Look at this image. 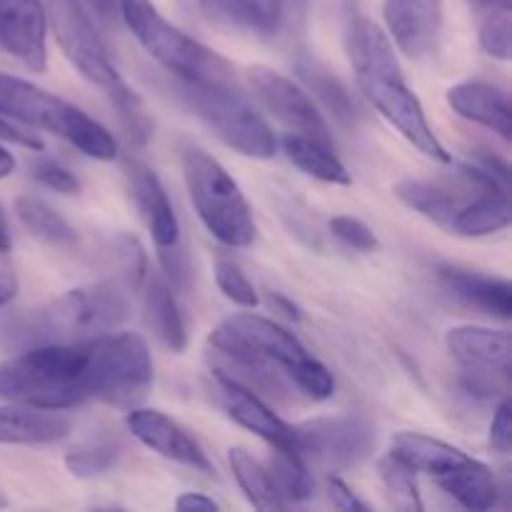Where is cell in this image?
<instances>
[{
    "instance_id": "cell-47",
    "label": "cell",
    "mask_w": 512,
    "mask_h": 512,
    "mask_svg": "<svg viewBox=\"0 0 512 512\" xmlns=\"http://www.w3.org/2000/svg\"><path fill=\"white\" fill-rule=\"evenodd\" d=\"M13 170H15V158L3 148V145H0V180L8 178Z\"/></svg>"
},
{
    "instance_id": "cell-28",
    "label": "cell",
    "mask_w": 512,
    "mask_h": 512,
    "mask_svg": "<svg viewBox=\"0 0 512 512\" xmlns=\"http://www.w3.org/2000/svg\"><path fill=\"white\" fill-rule=\"evenodd\" d=\"M228 460H230V470H233L240 490H243L245 498H248V503L253 505L255 510L288 508V505H285V500L280 498L278 485H275L268 463H260V460H255L245 448L230 450Z\"/></svg>"
},
{
    "instance_id": "cell-20",
    "label": "cell",
    "mask_w": 512,
    "mask_h": 512,
    "mask_svg": "<svg viewBox=\"0 0 512 512\" xmlns=\"http://www.w3.org/2000/svg\"><path fill=\"white\" fill-rule=\"evenodd\" d=\"M438 275L445 288L455 298L463 300L465 305L483 310L488 315H495L500 320H510L512 288L508 280L478 273V270L460 268V265H440Z\"/></svg>"
},
{
    "instance_id": "cell-6",
    "label": "cell",
    "mask_w": 512,
    "mask_h": 512,
    "mask_svg": "<svg viewBox=\"0 0 512 512\" xmlns=\"http://www.w3.org/2000/svg\"><path fill=\"white\" fill-rule=\"evenodd\" d=\"M118 13L123 15L135 40L148 50L150 58L158 60L180 83L230 85V88L238 85L233 65L208 45L198 43L165 20L153 0H118Z\"/></svg>"
},
{
    "instance_id": "cell-11",
    "label": "cell",
    "mask_w": 512,
    "mask_h": 512,
    "mask_svg": "<svg viewBox=\"0 0 512 512\" xmlns=\"http://www.w3.org/2000/svg\"><path fill=\"white\" fill-rule=\"evenodd\" d=\"M375 448V430L368 420L343 415V418H315L295 425V450L305 463L325 470H348L363 463Z\"/></svg>"
},
{
    "instance_id": "cell-3",
    "label": "cell",
    "mask_w": 512,
    "mask_h": 512,
    "mask_svg": "<svg viewBox=\"0 0 512 512\" xmlns=\"http://www.w3.org/2000/svg\"><path fill=\"white\" fill-rule=\"evenodd\" d=\"M348 53L360 90L373 108L420 153L440 163H450L448 150L430 128L418 95L405 80L390 35L373 20L355 18L348 33Z\"/></svg>"
},
{
    "instance_id": "cell-19",
    "label": "cell",
    "mask_w": 512,
    "mask_h": 512,
    "mask_svg": "<svg viewBox=\"0 0 512 512\" xmlns=\"http://www.w3.org/2000/svg\"><path fill=\"white\" fill-rule=\"evenodd\" d=\"M445 345L463 368L495 370V373L510 375L512 348L508 330L460 325V328H450L445 333Z\"/></svg>"
},
{
    "instance_id": "cell-38",
    "label": "cell",
    "mask_w": 512,
    "mask_h": 512,
    "mask_svg": "<svg viewBox=\"0 0 512 512\" xmlns=\"http://www.w3.org/2000/svg\"><path fill=\"white\" fill-rule=\"evenodd\" d=\"M160 263H163L165 275H168V280L173 288L183 290L185 285H188L190 265H188V258H185V253L180 245H175V248H170V250H160Z\"/></svg>"
},
{
    "instance_id": "cell-37",
    "label": "cell",
    "mask_w": 512,
    "mask_h": 512,
    "mask_svg": "<svg viewBox=\"0 0 512 512\" xmlns=\"http://www.w3.org/2000/svg\"><path fill=\"white\" fill-rule=\"evenodd\" d=\"M30 173H33V178L38 180L40 185L55 190V193H63V195L80 193V180L75 178L65 165L55 163V160H48V158L35 160Z\"/></svg>"
},
{
    "instance_id": "cell-29",
    "label": "cell",
    "mask_w": 512,
    "mask_h": 512,
    "mask_svg": "<svg viewBox=\"0 0 512 512\" xmlns=\"http://www.w3.org/2000/svg\"><path fill=\"white\" fill-rule=\"evenodd\" d=\"M15 215L23 228L43 243L55 245V248H70L75 243V230L70 228L68 220L55 213L43 200L23 195L15 200Z\"/></svg>"
},
{
    "instance_id": "cell-13",
    "label": "cell",
    "mask_w": 512,
    "mask_h": 512,
    "mask_svg": "<svg viewBox=\"0 0 512 512\" xmlns=\"http://www.w3.org/2000/svg\"><path fill=\"white\" fill-rule=\"evenodd\" d=\"M125 423H128V430L133 433V438L140 440L153 453L163 455V458L173 460V463L188 465L193 470L213 473V463H210L203 445L183 425L175 423L173 418H168L160 410H148L135 405V408H130Z\"/></svg>"
},
{
    "instance_id": "cell-5",
    "label": "cell",
    "mask_w": 512,
    "mask_h": 512,
    "mask_svg": "<svg viewBox=\"0 0 512 512\" xmlns=\"http://www.w3.org/2000/svg\"><path fill=\"white\" fill-rule=\"evenodd\" d=\"M130 303L118 283L70 290L15 320L10 338L28 348L48 343H78L105 335L128 320Z\"/></svg>"
},
{
    "instance_id": "cell-2",
    "label": "cell",
    "mask_w": 512,
    "mask_h": 512,
    "mask_svg": "<svg viewBox=\"0 0 512 512\" xmlns=\"http://www.w3.org/2000/svg\"><path fill=\"white\" fill-rule=\"evenodd\" d=\"M208 363L215 375L275 403H295L300 395L328 400L335 393L330 370L290 330L253 313L233 315L213 330Z\"/></svg>"
},
{
    "instance_id": "cell-12",
    "label": "cell",
    "mask_w": 512,
    "mask_h": 512,
    "mask_svg": "<svg viewBox=\"0 0 512 512\" xmlns=\"http://www.w3.org/2000/svg\"><path fill=\"white\" fill-rule=\"evenodd\" d=\"M248 80L253 85L255 95L260 98V103L295 135H305V138H313L318 143L333 145V135H330L328 123H325L323 113L318 110V105L313 103L308 93L300 88L298 83H293L290 78H285L283 73L273 68H265V65H253L248 70Z\"/></svg>"
},
{
    "instance_id": "cell-31",
    "label": "cell",
    "mask_w": 512,
    "mask_h": 512,
    "mask_svg": "<svg viewBox=\"0 0 512 512\" xmlns=\"http://www.w3.org/2000/svg\"><path fill=\"white\" fill-rule=\"evenodd\" d=\"M120 455L123 445L115 438H90L65 455V468L75 478H98L118 463Z\"/></svg>"
},
{
    "instance_id": "cell-45",
    "label": "cell",
    "mask_w": 512,
    "mask_h": 512,
    "mask_svg": "<svg viewBox=\"0 0 512 512\" xmlns=\"http://www.w3.org/2000/svg\"><path fill=\"white\" fill-rule=\"evenodd\" d=\"M15 293H18V280H15L13 270L0 268V308H5L15 298Z\"/></svg>"
},
{
    "instance_id": "cell-34",
    "label": "cell",
    "mask_w": 512,
    "mask_h": 512,
    "mask_svg": "<svg viewBox=\"0 0 512 512\" xmlns=\"http://www.w3.org/2000/svg\"><path fill=\"white\" fill-rule=\"evenodd\" d=\"M113 255L118 260L120 278L125 280L128 288H140L148 270V255H145L143 245L133 238V235H118L113 240Z\"/></svg>"
},
{
    "instance_id": "cell-15",
    "label": "cell",
    "mask_w": 512,
    "mask_h": 512,
    "mask_svg": "<svg viewBox=\"0 0 512 512\" xmlns=\"http://www.w3.org/2000/svg\"><path fill=\"white\" fill-rule=\"evenodd\" d=\"M390 40L410 58L433 53L443 30V0H383Z\"/></svg>"
},
{
    "instance_id": "cell-25",
    "label": "cell",
    "mask_w": 512,
    "mask_h": 512,
    "mask_svg": "<svg viewBox=\"0 0 512 512\" xmlns=\"http://www.w3.org/2000/svg\"><path fill=\"white\" fill-rule=\"evenodd\" d=\"M435 483L445 490L453 500H458L468 510H493L498 505V483L490 468L480 460L468 458L463 465L453 468L450 473L440 475Z\"/></svg>"
},
{
    "instance_id": "cell-44",
    "label": "cell",
    "mask_w": 512,
    "mask_h": 512,
    "mask_svg": "<svg viewBox=\"0 0 512 512\" xmlns=\"http://www.w3.org/2000/svg\"><path fill=\"white\" fill-rule=\"evenodd\" d=\"M85 5V10H93V15L103 23H110V20L118 15V0H80Z\"/></svg>"
},
{
    "instance_id": "cell-9",
    "label": "cell",
    "mask_w": 512,
    "mask_h": 512,
    "mask_svg": "<svg viewBox=\"0 0 512 512\" xmlns=\"http://www.w3.org/2000/svg\"><path fill=\"white\" fill-rule=\"evenodd\" d=\"M175 95L188 110H193L225 145L248 158L268 160L275 155L278 140L268 120L240 93V85H175Z\"/></svg>"
},
{
    "instance_id": "cell-17",
    "label": "cell",
    "mask_w": 512,
    "mask_h": 512,
    "mask_svg": "<svg viewBox=\"0 0 512 512\" xmlns=\"http://www.w3.org/2000/svg\"><path fill=\"white\" fill-rule=\"evenodd\" d=\"M125 178H128L130 193H133L135 205H138L158 250H170L180 245L178 215H175L173 203H170L155 170L140 160L128 158L125 160Z\"/></svg>"
},
{
    "instance_id": "cell-32",
    "label": "cell",
    "mask_w": 512,
    "mask_h": 512,
    "mask_svg": "<svg viewBox=\"0 0 512 512\" xmlns=\"http://www.w3.org/2000/svg\"><path fill=\"white\" fill-rule=\"evenodd\" d=\"M380 475H383L385 490H388L390 500L398 510H423V500H420L418 480H415V470L400 463L398 458L388 455L380 463Z\"/></svg>"
},
{
    "instance_id": "cell-41",
    "label": "cell",
    "mask_w": 512,
    "mask_h": 512,
    "mask_svg": "<svg viewBox=\"0 0 512 512\" xmlns=\"http://www.w3.org/2000/svg\"><path fill=\"white\" fill-rule=\"evenodd\" d=\"M328 498L330 503L335 505L338 510H348V512H365L368 510V505L363 503V500L358 498V495L353 493V490L348 488V485L343 483L340 478H328Z\"/></svg>"
},
{
    "instance_id": "cell-24",
    "label": "cell",
    "mask_w": 512,
    "mask_h": 512,
    "mask_svg": "<svg viewBox=\"0 0 512 512\" xmlns=\"http://www.w3.org/2000/svg\"><path fill=\"white\" fill-rule=\"evenodd\" d=\"M295 70H298L300 80L313 90L315 98L323 103V108L338 120L345 128H353L360 120V110L355 105V98L350 95L348 85L338 78V75L330 73L320 60L310 58V55L300 53L295 60Z\"/></svg>"
},
{
    "instance_id": "cell-4",
    "label": "cell",
    "mask_w": 512,
    "mask_h": 512,
    "mask_svg": "<svg viewBox=\"0 0 512 512\" xmlns=\"http://www.w3.org/2000/svg\"><path fill=\"white\" fill-rule=\"evenodd\" d=\"M43 5L45 20L53 28V35L65 58L73 63V68L88 83H93L95 88L108 95L113 108L118 110L120 123L128 130L130 140L138 145L148 143L150 133H153L148 110H145L138 93L115 70L108 48L95 30L85 5L80 0H43Z\"/></svg>"
},
{
    "instance_id": "cell-48",
    "label": "cell",
    "mask_w": 512,
    "mask_h": 512,
    "mask_svg": "<svg viewBox=\"0 0 512 512\" xmlns=\"http://www.w3.org/2000/svg\"><path fill=\"white\" fill-rule=\"evenodd\" d=\"M10 250V233H8V220H5L3 208H0V253Z\"/></svg>"
},
{
    "instance_id": "cell-18",
    "label": "cell",
    "mask_w": 512,
    "mask_h": 512,
    "mask_svg": "<svg viewBox=\"0 0 512 512\" xmlns=\"http://www.w3.org/2000/svg\"><path fill=\"white\" fill-rule=\"evenodd\" d=\"M448 105L460 118L493 130L503 140L512 138L510 98L498 85L485 80H465L448 90Z\"/></svg>"
},
{
    "instance_id": "cell-7",
    "label": "cell",
    "mask_w": 512,
    "mask_h": 512,
    "mask_svg": "<svg viewBox=\"0 0 512 512\" xmlns=\"http://www.w3.org/2000/svg\"><path fill=\"white\" fill-rule=\"evenodd\" d=\"M0 115L28 128L48 130L95 160H113L118 155V143L98 120L18 75L0 73Z\"/></svg>"
},
{
    "instance_id": "cell-10",
    "label": "cell",
    "mask_w": 512,
    "mask_h": 512,
    "mask_svg": "<svg viewBox=\"0 0 512 512\" xmlns=\"http://www.w3.org/2000/svg\"><path fill=\"white\" fill-rule=\"evenodd\" d=\"M198 8L208 23L228 33L295 43L308 25L310 0H198Z\"/></svg>"
},
{
    "instance_id": "cell-27",
    "label": "cell",
    "mask_w": 512,
    "mask_h": 512,
    "mask_svg": "<svg viewBox=\"0 0 512 512\" xmlns=\"http://www.w3.org/2000/svg\"><path fill=\"white\" fill-rule=\"evenodd\" d=\"M283 150L290 163L303 170L305 175H310V178L333 185H350V180H353L343 160L335 155L333 145L318 143V140L305 138V135L288 133L283 138Z\"/></svg>"
},
{
    "instance_id": "cell-46",
    "label": "cell",
    "mask_w": 512,
    "mask_h": 512,
    "mask_svg": "<svg viewBox=\"0 0 512 512\" xmlns=\"http://www.w3.org/2000/svg\"><path fill=\"white\" fill-rule=\"evenodd\" d=\"M512 0H470L473 10L480 15L485 13H495V10H512Z\"/></svg>"
},
{
    "instance_id": "cell-42",
    "label": "cell",
    "mask_w": 512,
    "mask_h": 512,
    "mask_svg": "<svg viewBox=\"0 0 512 512\" xmlns=\"http://www.w3.org/2000/svg\"><path fill=\"white\" fill-rule=\"evenodd\" d=\"M175 508L183 510V512H215L220 510V505L215 503L213 498L208 495H200V493H183L178 500H175Z\"/></svg>"
},
{
    "instance_id": "cell-35",
    "label": "cell",
    "mask_w": 512,
    "mask_h": 512,
    "mask_svg": "<svg viewBox=\"0 0 512 512\" xmlns=\"http://www.w3.org/2000/svg\"><path fill=\"white\" fill-rule=\"evenodd\" d=\"M215 283L223 290L225 298L233 300L240 308H255L258 305V290L245 278L243 270L235 263H230V260H218V265H215Z\"/></svg>"
},
{
    "instance_id": "cell-33",
    "label": "cell",
    "mask_w": 512,
    "mask_h": 512,
    "mask_svg": "<svg viewBox=\"0 0 512 512\" xmlns=\"http://www.w3.org/2000/svg\"><path fill=\"white\" fill-rule=\"evenodd\" d=\"M512 10H495L480 15V45L488 55L498 60H510L512 55Z\"/></svg>"
},
{
    "instance_id": "cell-14",
    "label": "cell",
    "mask_w": 512,
    "mask_h": 512,
    "mask_svg": "<svg viewBox=\"0 0 512 512\" xmlns=\"http://www.w3.org/2000/svg\"><path fill=\"white\" fill-rule=\"evenodd\" d=\"M213 385L220 405L235 423L263 438L275 450H295V428L273 413V408L258 393L215 373Z\"/></svg>"
},
{
    "instance_id": "cell-1",
    "label": "cell",
    "mask_w": 512,
    "mask_h": 512,
    "mask_svg": "<svg viewBox=\"0 0 512 512\" xmlns=\"http://www.w3.org/2000/svg\"><path fill=\"white\" fill-rule=\"evenodd\" d=\"M153 388V358L138 333H105L78 343L33 345L0 363V398L40 410L88 400L135 408Z\"/></svg>"
},
{
    "instance_id": "cell-23",
    "label": "cell",
    "mask_w": 512,
    "mask_h": 512,
    "mask_svg": "<svg viewBox=\"0 0 512 512\" xmlns=\"http://www.w3.org/2000/svg\"><path fill=\"white\" fill-rule=\"evenodd\" d=\"M390 455L408 465V468H413L415 473H425L435 480L470 458L463 450L453 448L443 440L430 438V435L423 433H408V430L395 435Z\"/></svg>"
},
{
    "instance_id": "cell-36",
    "label": "cell",
    "mask_w": 512,
    "mask_h": 512,
    "mask_svg": "<svg viewBox=\"0 0 512 512\" xmlns=\"http://www.w3.org/2000/svg\"><path fill=\"white\" fill-rule=\"evenodd\" d=\"M330 233L343 240L348 248L360 250V253H373L378 248V238H375L373 230L363 220L353 218V215H335L330 220Z\"/></svg>"
},
{
    "instance_id": "cell-16",
    "label": "cell",
    "mask_w": 512,
    "mask_h": 512,
    "mask_svg": "<svg viewBox=\"0 0 512 512\" xmlns=\"http://www.w3.org/2000/svg\"><path fill=\"white\" fill-rule=\"evenodd\" d=\"M45 33L43 0H0V48L35 73L45 70Z\"/></svg>"
},
{
    "instance_id": "cell-8",
    "label": "cell",
    "mask_w": 512,
    "mask_h": 512,
    "mask_svg": "<svg viewBox=\"0 0 512 512\" xmlns=\"http://www.w3.org/2000/svg\"><path fill=\"white\" fill-rule=\"evenodd\" d=\"M183 173L190 200L205 228L228 248H248L255 240V218L233 175L200 148L183 150Z\"/></svg>"
},
{
    "instance_id": "cell-30",
    "label": "cell",
    "mask_w": 512,
    "mask_h": 512,
    "mask_svg": "<svg viewBox=\"0 0 512 512\" xmlns=\"http://www.w3.org/2000/svg\"><path fill=\"white\" fill-rule=\"evenodd\" d=\"M273 473L275 485H278L280 498L285 505H298L313 495V480H310L308 463L300 458L298 450H275V458L268 463Z\"/></svg>"
},
{
    "instance_id": "cell-39",
    "label": "cell",
    "mask_w": 512,
    "mask_h": 512,
    "mask_svg": "<svg viewBox=\"0 0 512 512\" xmlns=\"http://www.w3.org/2000/svg\"><path fill=\"white\" fill-rule=\"evenodd\" d=\"M512 413H510V403L508 400H503V403L498 405V410H495V418H493V425H490V445H493V450H498V453L508 455L510 453V440H512Z\"/></svg>"
},
{
    "instance_id": "cell-21",
    "label": "cell",
    "mask_w": 512,
    "mask_h": 512,
    "mask_svg": "<svg viewBox=\"0 0 512 512\" xmlns=\"http://www.w3.org/2000/svg\"><path fill=\"white\" fill-rule=\"evenodd\" d=\"M70 420L60 410H40L28 405L0 408V443L50 445L70 435Z\"/></svg>"
},
{
    "instance_id": "cell-40",
    "label": "cell",
    "mask_w": 512,
    "mask_h": 512,
    "mask_svg": "<svg viewBox=\"0 0 512 512\" xmlns=\"http://www.w3.org/2000/svg\"><path fill=\"white\" fill-rule=\"evenodd\" d=\"M0 138L10 140V143H18L30 150H43V140L38 138V133H33V128L8 118V115H0Z\"/></svg>"
},
{
    "instance_id": "cell-26",
    "label": "cell",
    "mask_w": 512,
    "mask_h": 512,
    "mask_svg": "<svg viewBox=\"0 0 512 512\" xmlns=\"http://www.w3.org/2000/svg\"><path fill=\"white\" fill-rule=\"evenodd\" d=\"M510 200L508 190H485L470 198L455 215L450 233L465 235V238H483L510 225Z\"/></svg>"
},
{
    "instance_id": "cell-22",
    "label": "cell",
    "mask_w": 512,
    "mask_h": 512,
    "mask_svg": "<svg viewBox=\"0 0 512 512\" xmlns=\"http://www.w3.org/2000/svg\"><path fill=\"white\" fill-rule=\"evenodd\" d=\"M143 303L145 318L160 343L173 353H183L188 345V330H185L183 313L178 308V300L173 295V285L158 273H148L143 280Z\"/></svg>"
},
{
    "instance_id": "cell-43",
    "label": "cell",
    "mask_w": 512,
    "mask_h": 512,
    "mask_svg": "<svg viewBox=\"0 0 512 512\" xmlns=\"http://www.w3.org/2000/svg\"><path fill=\"white\" fill-rule=\"evenodd\" d=\"M268 305L273 308V313L285 315L288 320H295V323L303 320V313H300L298 305H295L290 298H285L283 293H268Z\"/></svg>"
}]
</instances>
